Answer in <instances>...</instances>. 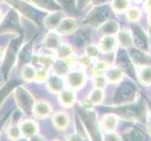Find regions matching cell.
<instances>
[{"label":"cell","mask_w":151,"mask_h":141,"mask_svg":"<svg viewBox=\"0 0 151 141\" xmlns=\"http://www.w3.org/2000/svg\"><path fill=\"white\" fill-rule=\"evenodd\" d=\"M22 37L19 36L16 39H13L8 46L7 50L5 51V55L3 58V63L1 70H0V77L2 80H6L9 72L13 68L14 64L17 61L19 51L21 49L22 45Z\"/></svg>","instance_id":"cell-1"},{"label":"cell","mask_w":151,"mask_h":141,"mask_svg":"<svg viewBox=\"0 0 151 141\" xmlns=\"http://www.w3.org/2000/svg\"><path fill=\"white\" fill-rule=\"evenodd\" d=\"M13 97L17 106L20 108L22 112L25 113L27 116L33 114V109H34L36 102L32 94L26 88L22 87L21 85L17 86L13 90Z\"/></svg>","instance_id":"cell-2"},{"label":"cell","mask_w":151,"mask_h":141,"mask_svg":"<svg viewBox=\"0 0 151 141\" xmlns=\"http://www.w3.org/2000/svg\"><path fill=\"white\" fill-rule=\"evenodd\" d=\"M2 33H14V34H22L23 33L19 12L12 8L0 21V34Z\"/></svg>","instance_id":"cell-3"},{"label":"cell","mask_w":151,"mask_h":141,"mask_svg":"<svg viewBox=\"0 0 151 141\" xmlns=\"http://www.w3.org/2000/svg\"><path fill=\"white\" fill-rule=\"evenodd\" d=\"M7 3H9L11 6H12V9L17 11L19 13L23 14L24 16L29 19L34 23H39V11L36 9L33 5H30L23 0H4Z\"/></svg>","instance_id":"cell-4"},{"label":"cell","mask_w":151,"mask_h":141,"mask_svg":"<svg viewBox=\"0 0 151 141\" xmlns=\"http://www.w3.org/2000/svg\"><path fill=\"white\" fill-rule=\"evenodd\" d=\"M33 58V41H27L24 44L18 54V67L22 68L27 64H29Z\"/></svg>","instance_id":"cell-5"},{"label":"cell","mask_w":151,"mask_h":141,"mask_svg":"<svg viewBox=\"0 0 151 141\" xmlns=\"http://www.w3.org/2000/svg\"><path fill=\"white\" fill-rule=\"evenodd\" d=\"M66 82L71 89H80L86 82V75L82 72H71L66 74Z\"/></svg>","instance_id":"cell-6"},{"label":"cell","mask_w":151,"mask_h":141,"mask_svg":"<svg viewBox=\"0 0 151 141\" xmlns=\"http://www.w3.org/2000/svg\"><path fill=\"white\" fill-rule=\"evenodd\" d=\"M64 18H65V14L60 11L50 12L48 15L45 18V21H44L45 26L46 29H48L49 31L56 30Z\"/></svg>","instance_id":"cell-7"},{"label":"cell","mask_w":151,"mask_h":141,"mask_svg":"<svg viewBox=\"0 0 151 141\" xmlns=\"http://www.w3.org/2000/svg\"><path fill=\"white\" fill-rule=\"evenodd\" d=\"M61 44V38L60 34H59L57 31L51 30L45 36L44 40H42V45L45 48L49 50L56 51Z\"/></svg>","instance_id":"cell-8"},{"label":"cell","mask_w":151,"mask_h":141,"mask_svg":"<svg viewBox=\"0 0 151 141\" xmlns=\"http://www.w3.org/2000/svg\"><path fill=\"white\" fill-rule=\"evenodd\" d=\"M34 7L42 11L53 12L60 11V5L57 0H29Z\"/></svg>","instance_id":"cell-9"},{"label":"cell","mask_w":151,"mask_h":141,"mask_svg":"<svg viewBox=\"0 0 151 141\" xmlns=\"http://www.w3.org/2000/svg\"><path fill=\"white\" fill-rule=\"evenodd\" d=\"M77 26H78V23L76 19L71 17H65L61 21L56 31L60 35H68L75 32V30L77 29Z\"/></svg>","instance_id":"cell-10"},{"label":"cell","mask_w":151,"mask_h":141,"mask_svg":"<svg viewBox=\"0 0 151 141\" xmlns=\"http://www.w3.org/2000/svg\"><path fill=\"white\" fill-rule=\"evenodd\" d=\"M33 114L37 119H45L48 118L52 114V107L50 103L45 101H39L35 103L34 109H33Z\"/></svg>","instance_id":"cell-11"},{"label":"cell","mask_w":151,"mask_h":141,"mask_svg":"<svg viewBox=\"0 0 151 141\" xmlns=\"http://www.w3.org/2000/svg\"><path fill=\"white\" fill-rule=\"evenodd\" d=\"M100 52H103L105 54L111 53L115 50L117 46V42L115 38L113 36H104L99 41V44L97 45Z\"/></svg>","instance_id":"cell-12"},{"label":"cell","mask_w":151,"mask_h":141,"mask_svg":"<svg viewBox=\"0 0 151 141\" xmlns=\"http://www.w3.org/2000/svg\"><path fill=\"white\" fill-rule=\"evenodd\" d=\"M20 129L22 135L25 136L26 138H29L32 135L38 134L39 131V126L37 122L31 120H26L20 124Z\"/></svg>","instance_id":"cell-13"},{"label":"cell","mask_w":151,"mask_h":141,"mask_svg":"<svg viewBox=\"0 0 151 141\" xmlns=\"http://www.w3.org/2000/svg\"><path fill=\"white\" fill-rule=\"evenodd\" d=\"M59 103L64 107H71L76 103V92L74 89H63L59 95Z\"/></svg>","instance_id":"cell-14"},{"label":"cell","mask_w":151,"mask_h":141,"mask_svg":"<svg viewBox=\"0 0 151 141\" xmlns=\"http://www.w3.org/2000/svg\"><path fill=\"white\" fill-rule=\"evenodd\" d=\"M47 88L50 91L54 93L60 92L64 88V81L59 74H52L49 75L47 79Z\"/></svg>","instance_id":"cell-15"},{"label":"cell","mask_w":151,"mask_h":141,"mask_svg":"<svg viewBox=\"0 0 151 141\" xmlns=\"http://www.w3.org/2000/svg\"><path fill=\"white\" fill-rule=\"evenodd\" d=\"M52 122L56 129L63 131L69 125V116L65 112H58L54 115Z\"/></svg>","instance_id":"cell-16"},{"label":"cell","mask_w":151,"mask_h":141,"mask_svg":"<svg viewBox=\"0 0 151 141\" xmlns=\"http://www.w3.org/2000/svg\"><path fill=\"white\" fill-rule=\"evenodd\" d=\"M19 85H20V83H19L17 80H12V81L7 82L1 88H0V106L3 105V103L7 99V97L14 90V88L17 86H19Z\"/></svg>","instance_id":"cell-17"},{"label":"cell","mask_w":151,"mask_h":141,"mask_svg":"<svg viewBox=\"0 0 151 141\" xmlns=\"http://www.w3.org/2000/svg\"><path fill=\"white\" fill-rule=\"evenodd\" d=\"M105 77L107 78V81L112 83V84H116L119 83L122 77H123V73L121 69H119L118 67H110L105 73Z\"/></svg>","instance_id":"cell-18"},{"label":"cell","mask_w":151,"mask_h":141,"mask_svg":"<svg viewBox=\"0 0 151 141\" xmlns=\"http://www.w3.org/2000/svg\"><path fill=\"white\" fill-rule=\"evenodd\" d=\"M36 74H37V70L30 63L25 65L22 68V77L27 82L35 81Z\"/></svg>","instance_id":"cell-19"},{"label":"cell","mask_w":151,"mask_h":141,"mask_svg":"<svg viewBox=\"0 0 151 141\" xmlns=\"http://www.w3.org/2000/svg\"><path fill=\"white\" fill-rule=\"evenodd\" d=\"M7 135L9 136V138L13 141H17L18 139L21 138L22 136V133H21V129L20 126H19L17 123H12L9 124V126L7 129Z\"/></svg>","instance_id":"cell-20"},{"label":"cell","mask_w":151,"mask_h":141,"mask_svg":"<svg viewBox=\"0 0 151 141\" xmlns=\"http://www.w3.org/2000/svg\"><path fill=\"white\" fill-rule=\"evenodd\" d=\"M118 123V119L115 115H106L104 116L103 120H102V124L105 130L108 131H111L113 129H115V127Z\"/></svg>","instance_id":"cell-21"},{"label":"cell","mask_w":151,"mask_h":141,"mask_svg":"<svg viewBox=\"0 0 151 141\" xmlns=\"http://www.w3.org/2000/svg\"><path fill=\"white\" fill-rule=\"evenodd\" d=\"M103 100H104L103 89L96 88L93 89L92 92H90V95H89L90 103H93V105H99V103H102Z\"/></svg>","instance_id":"cell-22"},{"label":"cell","mask_w":151,"mask_h":141,"mask_svg":"<svg viewBox=\"0 0 151 141\" xmlns=\"http://www.w3.org/2000/svg\"><path fill=\"white\" fill-rule=\"evenodd\" d=\"M129 0H113L112 9L116 13H122L129 9Z\"/></svg>","instance_id":"cell-23"},{"label":"cell","mask_w":151,"mask_h":141,"mask_svg":"<svg viewBox=\"0 0 151 141\" xmlns=\"http://www.w3.org/2000/svg\"><path fill=\"white\" fill-rule=\"evenodd\" d=\"M110 68V65L106 61H97V62L93 65V73L94 76H97V75H103L106 73V70Z\"/></svg>","instance_id":"cell-24"},{"label":"cell","mask_w":151,"mask_h":141,"mask_svg":"<svg viewBox=\"0 0 151 141\" xmlns=\"http://www.w3.org/2000/svg\"><path fill=\"white\" fill-rule=\"evenodd\" d=\"M57 55H58V58L61 60L65 59L67 56L73 54V49L72 47L68 44H60V47L56 50Z\"/></svg>","instance_id":"cell-25"},{"label":"cell","mask_w":151,"mask_h":141,"mask_svg":"<svg viewBox=\"0 0 151 141\" xmlns=\"http://www.w3.org/2000/svg\"><path fill=\"white\" fill-rule=\"evenodd\" d=\"M142 17V12L138 8L132 7L127 11V19L131 23L138 22Z\"/></svg>","instance_id":"cell-26"},{"label":"cell","mask_w":151,"mask_h":141,"mask_svg":"<svg viewBox=\"0 0 151 141\" xmlns=\"http://www.w3.org/2000/svg\"><path fill=\"white\" fill-rule=\"evenodd\" d=\"M139 73V79L142 84L149 85L151 83V67H143Z\"/></svg>","instance_id":"cell-27"},{"label":"cell","mask_w":151,"mask_h":141,"mask_svg":"<svg viewBox=\"0 0 151 141\" xmlns=\"http://www.w3.org/2000/svg\"><path fill=\"white\" fill-rule=\"evenodd\" d=\"M99 52H100V50H99L98 46L94 44H89L88 46L85 47V53H86V55L90 56L92 59L97 58L99 55Z\"/></svg>","instance_id":"cell-28"},{"label":"cell","mask_w":151,"mask_h":141,"mask_svg":"<svg viewBox=\"0 0 151 141\" xmlns=\"http://www.w3.org/2000/svg\"><path fill=\"white\" fill-rule=\"evenodd\" d=\"M48 77H49V74H48V72H47V70H45V68L41 69L39 70H37L35 81L38 83H44V82L47 81Z\"/></svg>","instance_id":"cell-29"},{"label":"cell","mask_w":151,"mask_h":141,"mask_svg":"<svg viewBox=\"0 0 151 141\" xmlns=\"http://www.w3.org/2000/svg\"><path fill=\"white\" fill-rule=\"evenodd\" d=\"M107 78L105 77V75H97V76H94V86L97 88H101L103 89L106 87L107 85Z\"/></svg>","instance_id":"cell-30"},{"label":"cell","mask_w":151,"mask_h":141,"mask_svg":"<svg viewBox=\"0 0 151 141\" xmlns=\"http://www.w3.org/2000/svg\"><path fill=\"white\" fill-rule=\"evenodd\" d=\"M92 58H90V56H88L87 55H85V56H81V58H79V62L81 63V65L82 66H84V67H88V66L91 64V62H92Z\"/></svg>","instance_id":"cell-31"},{"label":"cell","mask_w":151,"mask_h":141,"mask_svg":"<svg viewBox=\"0 0 151 141\" xmlns=\"http://www.w3.org/2000/svg\"><path fill=\"white\" fill-rule=\"evenodd\" d=\"M104 141H121V138H120V136L116 134H109V135H106L105 140Z\"/></svg>","instance_id":"cell-32"},{"label":"cell","mask_w":151,"mask_h":141,"mask_svg":"<svg viewBox=\"0 0 151 141\" xmlns=\"http://www.w3.org/2000/svg\"><path fill=\"white\" fill-rule=\"evenodd\" d=\"M11 113H12V111H9L6 115L2 117V119H0V134H1V130H2V128L4 127L5 123H6V122L8 121L9 116H11Z\"/></svg>","instance_id":"cell-33"},{"label":"cell","mask_w":151,"mask_h":141,"mask_svg":"<svg viewBox=\"0 0 151 141\" xmlns=\"http://www.w3.org/2000/svg\"><path fill=\"white\" fill-rule=\"evenodd\" d=\"M67 141H83V138L79 134H74L69 136Z\"/></svg>","instance_id":"cell-34"},{"label":"cell","mask_w":151,"mask_h":141,"mask_svg":"<svg viewBox=\"0 0 151 141\" xmlns=\"http://www.w3.org/2000/svg\"><path fill=\"white\" fill-rule=\"evenodd\" d=\"M28 141H45V138L42 135L36 134L34 135H32L31 137L28 138Z\"/></svg>","instance_id":"cell-35"},{"label":"cell","mask_w":151,"mask_h":141,"mask_svg":"<svg viewBox=\"0 0 151 141\" xmlns=\"http://www.w3.org/2000/svg\"><path fill=\"white\" fill-rule=\"evenodd\" d=\"M144 9L146 12L151 13V0H145L144 3Z\"/></svg>","instance_id":"cell-36"},{"label":"cell","mask_w":151,"mask_h":141,"mask_svg":"<svg viewBox=\"0 0 151 141\" xmlns=\"http://www.w3.org/2000/svg\"><path fill=\"white\" fill-rule=\"evenodd\" d=\"M89 1L90 0H77V4L79 8H81V7L85 6V5H86Z\"/></svg>","instance_id":"cell-37"},{"label":"cell","mask_w":151,"mask_h":141,"mask_svg":"<svg viewBox=\"0 0 151 141\" xmlns=\"http://www.w3.org/2000/svg\"><path fill=\"white\" fill-rule=\"evenodd\" d=\"M4 55H5V51L0 47V61H1L4 58Z\"/></svg>","instance_id":"cell-38"},{"label":"cell","mask_w":151,"mask_h":141,"mask_svg":"<svg viewBox=\"0 0 151 141\" xmlns=\"http://www.w3.org/2000/svg\"><path fill=\"white\" fill-rule=\"evenodd\" d=\"M142 1H143V0H134V2H137V3H140Z\"/></svg>","instance_id":"cell-39"},{"label":"cell","mask_w":151,"mask_h":141,"mask_svg":"<svg viewBox=\"0 0 151 141\" xmlns=\"http://www.w3.org/2000/svg\"><path fill=\"white\" fill-rule=\"evenodd\" d=\"M17 141H28V140H27V139H21L20 138V139H18Z\"/></svg>","instance_id":"cell-40"},{"label":"cell","mask_w":151,"mask_h":141,"mask_svg":"<svg viewBox=\"0 0 151 141\" xmlns=\"http://www.w3.org/2000/svg\"><path fill=\"white\" fill-rule=\"evenodd\" d=\"M63 1H66V2H69V1H71V0H63Z\"/></svg>","instance_id":"cell-41"},{"label":"cell","mask_w":151,"mask_h":141,"mask_svg":"<svg viewBox=\"0 0 151 141\" xmlns=\"http://www.w3.org/2000/svg\"><path fill=\"white\" fill-rule=\"evenodd\" d=\"M0 19H1V11H0Z\"/></svg>","instance_id":"cell-42"},{"label":"cell","mask_w":151,"mask_h":141,"mask_svg":"<svg viewBox=\"0 0 151 141\" xmlns=\"http://www.w3.org/2000/svg\"><path fill=\"white\" fill-rule=\"evenodd\" d=\"M150 131H151V125H150Z\"/></svg>","instance_id":"cell-43"},{"label":"cell","mask_w":151,"mask_h":141,"mask_svg":"<svg viewBox=\"0 0 151 141\" xmlns=\"http://www.w3.org/2000/svg\"><path fill=\"white\" fill-rule=\"evenodd\" d=\"M54 141H58V140H54Z\"/></svg>","instance_id":"cell-44"},{"label":"cell","mask_w":151,"mask_h":141,"mask_svg":"<svg viewBox=\"0 0 151 141\" xmlns=\"http://www.w3.org/2000/svg\"><path fill=\"white\" fill-rule=\"evenodd\" d=\"M150 15H151V13H150Z\"/></svg>","instance_id":"cell-45"}]
</instances>
